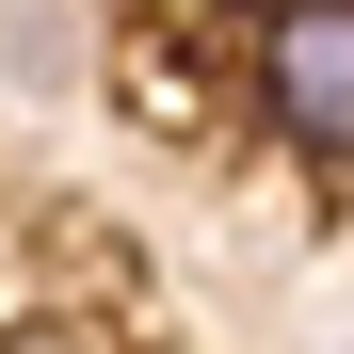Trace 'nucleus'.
Instances as JSON below:
<instances>
[{
    "instance_id": "nucleus-1",
    "label": "nucleus",
    "mask_w": 354,
    "mask_h": 354,
    "mask_svg": "<svg viewBox=\"0 0 354 354\" xmlns=\"http://www.w3.org/2000/svg\"><path fill=\"white\" fill-rule=\"evenodd\" d=\"M258 113H274V145L354 177V0H274L258 17Z\"/></svg>"
},
{
    "instance_id": "nucleus-2",
    "label": "nucleus",
    "mask_w": 354,
    "mask_h": 354,
    "mask_svg": "<svg viewBox=\"0 0 354 354\" xmlns=\"http://www.w3.org/2000/svg\"><path fill=\"white\" fill-rule=\"evenodd\" d=\"M0 354H113L97 322H0Z\"/></svg>"
}]
</instances>
